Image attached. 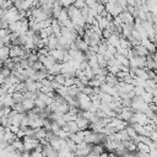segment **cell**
<instances>
[{
  "instance_id": "cell-1",
  "label": "cell",
  "mask_w": 157,
  "mask_h": 157,
  "mask_svg": "<svg viewBox=\"0 0 157 157\" xmlns=\"http://www.w3.org/2000/svg\"><path fill=\"white\" fill-rule=\"evenodd\" d=\"M22 141H23L25 151H27V152H33V151H36L38 147L42 146L39 140H37V139H34V137H29V136L23 137Z\"/></svg>"
},
{
  "instance_id": "cell-2",
  "label": "cell",
  "mask_w": 157,
  "mask_h": 157,
  "mask_svg": "<svg viewBox=\"0 0 157 157\" xmlns=\"http://www.w3.org/2000/svg\"><path fill=\"white\" fill-rule=\"evenodd\" d=\"M92 144H88L86 141L81 142L80 145H77V150L75 151V156L76 157H87L88 155L92 153Z\"/></svg>"
},
{
  "instance_id": "cell-3",
  "label": "cell",
  "mask_w": 157,
  "mask_h": 157,
  "mask_svg": "<svg viewBox=\"0 0 157 157\" xmlns=\"http://www.w3.org/2000/svg\"><path fill=\"white\" fill-rule=\"evenodd\" d=\"M0 103H1V107H6V108H11V109L16 104L11 93H7L5 96H0Z\"/></svg>"
},
{
  "instance_id": "cell-4",
  "label": "cell",
  "mask_w": 157,
  "mask_h": 157,
  "mask_svg": "<svg viewBox=\"0 0 157 157\" xmlns=\"http://www.w3.org/2000/svg\"><path fill=\"white\" fill-rule=\"evenodd\" d=\"M67 50H61V49H53V50H49V55H52L58 63H63L64 60V56H65V53Z\"/></svg>"
},
{
  "instance_id": "cell-5",
  "label": "cell",
  "mask_w": 157,
  "mask_h": 157,
  "mask_svg": "<svg viewBox=\"0 0 157 157\" xmlns=\"http://www.w3.org/2000/svg\"><path fill=\"white\" fill-rule=\"evenodd\" d=\"M75 44H76L77 49H78V50H81V52H83V53H86V52H88V50H90V44H88V43H86L81 36H78V38L75 40Z\"/></svg>"
},
{
  "instance_id": "cell-6",
  "label": "cell",
  "mask_w": 157,
  "mask_h": 157,
  "mask_svg": "<svg viewBox=\"0 0 157 157\" xmlns=\"http://www.w3.org/2000/svg\"><path fill=\"white\" fill-rule=\"evenodd\" d=\"M63 129L66 130V131H69L70 134H75V132H78L80 131V128H78V125H77L76 121H67L66 125Z\"/></svg>"
},
{
  "instance_id": "cell-7",
  "label": "cell",
  "mask_w": 157,
  "mask_h": 157,
  "mask_svg": "<svg viewBox=\"0 0 157 157\" xmlns=\"http://www.w3.org/2000/svg\"><path fill=\"white\" fill-rule=\"evenodd\" d=\"M0 56H1V61L2 64L10 58V47L7 45H2L1 49H0Z\"/></svg>"
},
{
  "instance_id": "cell-8",
  "label": "cell",
  "mask_w": 157,
  "mask_h": 157,
  "mask_svg": "<svg viewBox=\"0 0 157 157\" xmlns=\"http://www.w3.org/2000/svg\"><path fill=\"white\" fill-rule=\"evenodd\" d=\"M22 104H23V107H25L26 112L33 110V109L36 108V99H32V98H29V99H23Z\"/></svg>"
},
{
  "instance_id": "cell-9",
  "label": "cell",
  "mask_w": 157,
  "mask_h": 157,
  "mask_svg": "<svg viewBox=\"0 0 157 157\" xmlns=\"http://www.w3.org/2000/svg\"><path fill=\"white\" fill-rule=\"evenodd\" d=\"M61 67H63V65H61V63H56L54 66H52L48 71H49V74L50 75H54V76H56V75H59V74H61Z\"/></svg>"
},
{
  "instance_id": "cell-10",
  "label": "cell",
  "mask_w": 157,
  "mask_h": 157,
  "mask_svg": "<svg viewBox=\"0 0 157 157\" xmlns=\"http://www.w3.org/2000/svg\"><path fill=\"white\" fill-rule=\"evenodd\" d=\"M103 152H105L104 145H102V144H97V145H93V146H92V153H93V155L99 156V155H102Z\"/></svg>"
},
{
  "instance_id": "cell-11",
  "label": "cell",
  "mask_w": 157,
  "mask_h": 157,
  "mask_svg": "<svg viewBox=\"0 0 157 157\" xmlns=\"http://www.w3.org/2000/svg\"><path fill=\"white\" fill-rule=\"evenodd\" d=\"M119 78L117 77V75H113V74H108L107 75V77H105V82L107 83H110V85H113V86H117L118 83H119Z\"/></svg>"
},
{
  "instance_id": "cell-12",
  "label": "cell",
  "mask_w": 157,
  "mask_h": 157,
  "mask_svg": "<svg viewBox=\"0 0 157 157\" xmlns=\"http://www.w3.org/2000/svg\"><path fill=\"white\" fill-rule=\"evenodd\" d=\"M137 151H140V152H147V153H150V152H151V147H150L148 145L144 144V142H139V144H137Z\"/></svg>"
},
{
  "instance_id": "cell-13",
  "label": "cell",
  "mask_w": 157,
  "mask_h": 157,
  "mask_svg": "<svg viewBox=\"0 0 157 157\" xmlns=\"http://www.w3.org/2000/svg\"><path fill=\"white\" fill-rule=\"evenodd\" d=\"M142 99H144V101H145L147 104H151V103L153 102V94L146 91V92L142 94Z\"/></svg>"
},
{
  "instance_id": "cell-14",
  "label": "cell",
  "mask_w": 157,
  "mask_h": 157,
  "mask_svg": "<svg viewBox=\"0 0 157 157\" xmlns=\"http://www.w3.org/2000/svg\"><path fill=\"white\" fill-rule=\"evenodd\" d=\"M12 97H13V99H15L16 103H22L23 99H25L22 92H15V93H12Z\"/></svg>"
},
{
  "instance_id": "cell-15",
  "label": "cell",
  "mask_w": 157,
  "mask_h": 157,
  "mask_svg": "<svg viewBox=\"0 0 157 157\" xmlns=\"http://www.w3.org/2000/svg\"><path fill=\"white\" fill-rule=\"evenodd\" d=\"M58 83H60V85H63V86H65V81H66V76L64 75V74H59V75H56L55 76V78H54Z\"/></svg>"
},
{
  "instance_id": "cell-16",
  "label": "cell",
  "mask_w": 157,
  "mask_h": 157,
  "mask_svg": "<svg viewBox=\"0 0 157 157\" xmlns=\"http://www.w3.org/2000/svg\"><path fill=\"white\" fill-rule=\"evenodd\" d=\"M134 92H135V94H136V96L142 97V94L146 92V90H145V87H142V86H135Z\"/></svg>"
},
{
  "instance_id": "cell-17",
  "label": "cell",
  "mask_w": 157,
  "mask_h": 157,
  "mask_svg": "<svg viewBox=\"0 0 157 157\" xmlns=\"http://www.w3.org/2000/svg\"><path fill=\"white\" fill-rule=\"evenodd\" d=\"M31 67L32 69H34L36 71H39V70H42V69H44V65H43V63L42 61H36V63H33L32 65H31Z\"/></svg>"
},
{
  "instance_id": "cell-18",
  "label": "cell",
  "mask_w": 157,
  "mask_h": 157,
  "mask_svg": "<svg viewBox=\"0 0 157 157\" xmlns=\"http://www.w3.org/2000/svg\"><path fill=\"white\" fill-rule=\"evenodd\" d=\"M99 157H109V152H103L102 155H99Z\"/></svg>"
},
{
  "instance_id": "cell-19",
  "label": "cell",
  "mask_w": 157,
  "mask_h": 157,
  "mask_svg": "<svg viewBox=\"0 0 157 157\" xmlns=\"http://www.w3.org/2000/svg\"><path fill=\"white\" fill-rule=\"evenodd\" d=\"M87 157H99V156H97V155H93V153H91V155H88Z\"/></svg>"
}]
</instances>
